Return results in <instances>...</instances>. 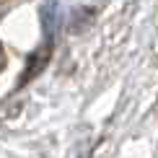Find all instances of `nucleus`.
I'll return each instance as SVG.
<instances>
[{"label":"nucleus","mask_w":158,"mask_h":158,"mask_svg":"<svg viewBox=\"0 0 158 158\" xmlns=\"http://www.w3.org/2000/svg\"><path fill=\"white\" fill-rule=\"evenodd\" d=\"M94 13H96V8H94V5H75V8H73L75 23L70 26V29H73V31H81L83 26H88L91 21H94Z\"/></svg>","instance_id":"obj_3"},{"label":"nucleus","mask_w":158,"mask_h":158,"mask_svg":"<svg viewBox=\"0 0 158 158\" xmlns=\"http://www.w3.org/2000/svg\"><path fill=\"white\" fill-rule=\"evenodd\" d=\"M39 16H42L44 42L55 44L57 34H60V26H62V5L60 3H42L39 5Z\"/></svg>","instance_id":"obj_2"},{"label":"nucleus","mask_w":158,"mask_h":158,"mask_svg":"<svg viewBox=\"0 0 158 158\" xmlns=\"http://www.w3.org/2000/svg\"><path fill=\"white\" fill-rule=\"evenodd\" d=\"M52 47H55V44L42 42V44H39V47L31 52L29 57H26V68H23L21 78H18V88H23L29 81H34V78H36V75L49 65V60H52Z\"/></svg>","instance_id":"obj_1"},{"label":"nucleus","mask_w":158,"mask_h":158,"mask_svg":"<svg viewBox=\"0 0 158 158\" xmlns=\"http://www.w3.org/2000/svg\"><path fill=\"white\" fill-rule=\"evenodd\" d=\"M5 68V49H3V44H0V70Z\"/></svg>","instance_id":"obj_4"},{"label":"nucleus","mask_w":158,"mask_h":158,"mask_svg":"<svg viewBox=\"0 0 158 158\" xmlns=\"http://www.w3.org/2000/svg\"><path fill=\"white\" fill-rule=\"evenodd\" d=\"M85 158H91V156H85Z\"/></svg>","instance_id":"obj_5"}]
</instances>
